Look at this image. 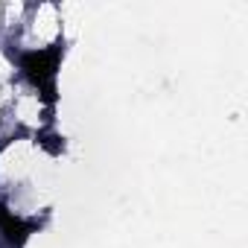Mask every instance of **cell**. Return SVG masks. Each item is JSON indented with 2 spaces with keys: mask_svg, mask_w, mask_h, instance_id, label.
I'll return each mask as SVG.
<instances>
[{
  "mask_svg": "<svg viewBox=\"0 0 248 248\" xmlns=\"http://www.w3.org/2000/svg\"><path fill=\"white\" fill-rule=\"evenodd\" d=\"M0 228H3V233L6 236H12V239H18V242H24L27 239V233L32 231V225L30 222H21L18 216H12L9 210H3L0 207Z\"/></svg>",
  "mask_w": 248,
  "mask_h": 248,
  "instance_id": "cell-2",
  "label": "cell"
},
{
  "mask_svg": "<svg viewBox=\"0 0 248 248\" xmlns=\"http://www.w3.org/2000/svg\"><path fill=\"white\" fill-rule=\"evenodd\" d=\"M59 56L62 47H50V50H32L21 56V70L27 73V79L44 91L47 99H53V79H56V67H59Z\"/></svg>",
  "mask_w": 248,
  "mask_h": 248,
  "instance_id": "cell-1",
  "label": "cell"
}]
</instances>
